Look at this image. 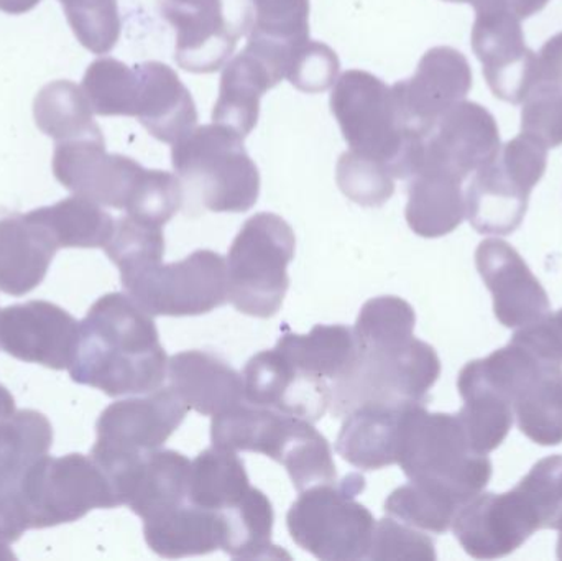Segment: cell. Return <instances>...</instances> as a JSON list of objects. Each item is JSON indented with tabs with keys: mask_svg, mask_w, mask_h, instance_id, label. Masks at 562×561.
I'll use <instances>...</instances> for the list:
<instances>
[{
	"mask_svg": "<svg viewBox=\"0 0 562 561\" xmlns=\"http://www.w3.org/2000/svg\"><path fill=\"white\" fill-rule=\"evenodd\" d=\"M78 384L109 397L150 394L164 385L168 356L154 316L127 293H108L79 323L75 361L68 369Z\"/></svg>",
	"mask_w": 562,
	"mask_h": 561,
	"instance_id": "obj_1",
	"label": "cell"
},
{
	"mask_svg": "<svg viewBox=\"0 0 562 561\" xmlns=\"http://www.w3.org/2000/svg\"><path fill=\"white\" fill-rule=\"evenodd\" d=\"M53 173L78 197L161 227L183 206L177 175L147 170L134 158L108 154L104 137L58 142Z\"/></svg>",
	"mask_w": 562,
	"mask_h": 561,
	"instance_id": "obj_2",
	"label": "cell"
},
{
	"mask_svg": "<svg viewBox=\"0 0 562 561\" xmlns=\"http://www.w3.org/2000/svg\"><path fill=\"white\" fill-rule=\"evenodd\" d=\"M396 464L413 483L454 497L462 507L487 487L492 463L469 445L458 414H431L406 405L400 420Z\"/></svg>",
	"mask_w": 562,
	"mask_h": 561,
	"instance_id": "obj_3",
	"label": "cell"
},
{
	"mask_svg": "<svg viewBox=\"0 0 562 561\" xmlns=\"http://www.w3.org/2000/svg\"><path fill=\"white\" fill-rule=\"evenodd\" d=\"M171 147L188 211L246 213L260 197V173L244 137L223 124L194 127Z\"/></svg>",
	"mask_w": 562,
	"mask_h": 561,
	"instance_id": "obj_4",
	"label": "cell"
},
{
	"mask_svg": "<svg viewBox=\"0 0 562 561\" xmlns=\"http://www.w3.org/2000/svg\"><path fill=\"white\" fill-rule=\"evenodd\" d=\"M329 104L353 154L379 161L400 180L419 170L425 137L405 127L392 88L382 79L349 69L334 82Z\"/></svg>",
	"mask_w": 562,
	"mask_h": 561,
	"instance_id": "obj_5",
	"label": "cell"
},
{
	"mask_svg": "<svg viewBox=\"0 0 562 561\" xmlns=\"http://www.w3.org/2000/svg\"><path fill=\"white\" fill-rule=\"evenodd\" d=\"M213 447L266 455L286 470L297 493L337 481L329 441L313 422L243 404L213 417Z\"/></svg>",
	"mask_w": 562,
	"mask_h": 561,
	"instance_id": "obj_6",
	"label": "cell"
},
{
	"mask_svg": "<svg viewBox=\"0 0 562 561\" xmlns=\"http://www.w3.org/2000/svg\"><path fill=\"white\" fill-rule=\"evenodd\" d=\"M357 336V335H356ZM352 372L330 385L329 411L342 418L363 404H426L441 375L431 345L412 336L360 338Z\"/></svg>",
	"mask_w": 562,
	"mask_h": 561,
	"instance_id": "obj_7",
	"label": "cell"
},
{
	"mask_svg": "<svg viewBox=\"0 0 562 561\" xmlns=\"http://www.w3.org/2000/svg\"><path fill=\"white\" fill-rule=\"evenodd\" d=\"M363 490L366 478L352 473L344 480L300 493L286 514L288 532L293 542L317 560L369 559L376 520L357 501Z\"/></svg>",
	"mask_w": 562,
	"mask_h": 561,
	"instance_id": "obj_8",
	"label": "cell"
},
{
	"mask_svg": "<svg viewBox=\"0 0 562 561\" xmlns=\"http://www.w3.org/2000/svg\"><path fill=\"white\" fill-rule=\"evenodd\" d=\"M293 227L276 213H257L240 227L227 254L229 302L237 312L254 318L279 313L294 259Z\"/></svg>",
	"mask_w": 562,
	"mask_h": 561,
	"instance_id": "obj_9",
	"label": "cell"
},
{
	"mask_svg": "<svg viewBox=\"0 0 562 561\" xmlns=\"http://www.w3.org/2000/svg\"><path fill=\"white\" fill-rule=\"evenodd\" d=\"M19 503L29 530L76 523L91 510L121 506L108 474L85 455L40 458L20 484Z\"/></svg>",
	"mask_w": 562,
	"mask_h": 561,
	"instance_id": "obj_10",
	"label": "cell"
},
{
	"mask_svg": "<svg viewBox=\"0 0 562 561\" xmlns=\"http://www.w3.org/2000/svg\"><path fill=\"white\" fill-rule=\"evenodd\" d=\"M548 167V148L525 135L507 142L474 171L465 191V217L479 234L508 236L524 223L531 191Z\"/></svg>",
	"mask_w": 562,
	"mask_h": 561,
	"instance_id": "obj_11",
	"label": "cell"
},
{
	"mask_svg": "<svg viewBox=\"0 0 562 561\" xmlns=\"http://www.w3.org/2000/svg\"><path fill=\"white\" fill-rule=\"evenodd\" d=\"M125 293L151 316L206 315L229 302L227 262L210 249L180 262L154 263L121 273Z\"/></svg>",
	"mask_w": 562,
	"mask_h": 561,
	"instance_id": "obj_12",
	"label": "cell"
},
{
	"mask_svg": "<svg viewBox=\"0 0 562 561\" xmlns=\"http://www.w3.org/2000/svg\"><path fill=\"white\" fill-rule=\"evenodd\" d=\"M479 362L492 388L510 401L525 437L541 447L562 444V366L540 361L512 341Z\"/></svg>",
	"mask_w": 562,
	"mask_h": 561,
	"instance_id": "obj_13",
	"label": "cell"
},
{
	"mask_svg": "<svg viewBox=\"0 0 562 561\" xmlns=\"http://www.w3.org/2000/svg\"><path fill=\"white\" fill-rule=\"evenodd\" d=\"M160 13L177 33L175 61L196 75L223 69L252 26L250 0H160Z\"/></svg>",
	"mask_w": 562,
	"mask_h": 561,
	"instance_id": "obj_14",
	"label": "cell"
},
{
	"mask_svg": "<svg viewBox=\"0 0 562 561\" xmlns=\"http://www.w3.org/2000/svg\"><path fill=\"white\" fill-rule=\"evenodd\" d=\"M188 412L171 388L115 402L99 417L91 457L95 461L127 460L158 450L180 428Z\"/></svg>",
	"mask_w": 562,
	"mask_h": 561,
	"instance_id": "obj_15",
	"label": "cell"
},
{
	"mask_svg": "<svg viewBox=\"0 0 562 561\" xmlns=\"http://www.w3.org/2000/svg\"><path fill=\"white\" fill-rule=\"evenodd\" d=\"M472 88L468 58L451 46H435L419 59L415 75L392 86L400 117L408 131L426 137L439 117Z\"/></svg>",
	"mask_w": 562,
	"mask_h": 561,
	"instance_id": "obj_16",
	"label": "cell"
},
{
	"mask_svg": "<svg viewBox=\"0 0 562 561\" xmlns=\"http://www.w3.org/2000/svg\"><path fill=\"white\" fill-rule=\"evenodd\" d=\"M451 529L472 559L495 560L517 552L541 527L533 507L514 487L479 494L456 514Z\"/></svg>",
	"mask_w": 562,
	"mask_h": 561,
	"instance_id": "obj_17",
	"label": "cell"
},
{
	"mask_svg": "<svg viewBox=\"0 0 562 561\" xmlns=\"http://www.w3.org/2000/svg\"><path fill=\"white\" fill-rule=\"evenodd\" d=\"M501 148L494 115L484 105L464 99L448 109L426 135L419 170L436 168L464 181L494 160Z\"/></svg>",
	"mask_w": 562,
	"mask_h": 561,
	"instance_id": "obj_18",
	"label": "cell"
},
{
	"mask_svg": "<svg viewBox=\"0 0 562 561\" xmlns=\"http://www.w3.org/2000/svg\"><path fill=\"white\" fill-rule=\"evenodd\" d=\"M78 333L79 323L55 303L35 300L0 312V348L30 364L71 368Z\"/></svg>",
	"mask_w": 562,
	"mask_h": 561,
	"instance_id": "obj_19",
	"label": "cell"
},
{
	"mask_svg": "<svg viewBox=\"0 0 562 561\" xmlns=\"http://www.w3.org/2000/svg\"><path fill=\"white\" fill-rule=\"evenodd\" d=\"M472 48L484 65L495 98L512 104L525 101L537 79V53L528 48L521 20L508 13H475Z\"/></svg>",
	"mask_w": 562,
	"mask_h": 561,
	"instance_id": "obj_20",
	"label": "cell"
},
{
	"mask_svg": "<svg viewBox=\"0 0 562 561\" xmlns=\"http://www.w3.org/2000/svg\"><path fill=\"white\" fill-rule=\"evenodd\" d=\"M475 266L494 296V312L507 328H524L550 313V296L517 249L502 239H485Z\"/></svg>",
	"mask_w": 562,
	"mask_h": 561,
	"instance_id": "obj_21",
	"label": "cell"
},
{
	"mask_svg": "<svg viewBox=\"0 0 562 561\" xmlns=\"http://www.w3.org/2000/svg\"><path fill=\"white\" fill-rule=\"evenodd\" d=\"M246 402L317 422L330 405V384L294 368L276 348L254 356L244 369Z\"/></svg>",
	"mask_w": 562,
	"mask_h": 561,
	"instance_id": "obj_22",
	"label": "cell"
},
{
	"mask_svg": "<svg viewBox=\"0 0 562 561\" xmlns=\"http://www.w3.org/2000/svg\"><path fill=\"white\" fill-rule=\"evenodd\" d=\"M191 461L180 451H148L111 476L121 506L142 520L160 516L188 501Z\"/></svg>",
	"mask_w": 562,
	"mask_h": 561,
	"instance_id": "obj_23",
	"label": "cell"
},
{
	"mask_svg": "<svg viewBox=\"0 0 562 561\" xmlns=\"http://www.w3.org/2000/svg\"><path fill=\"white\" fill-rule=\"evenodd\" d=\"M284 79V63L247 43L224 65L213 121L239 132L244 138L259 122L260 99Z\"/></svg>",
	"mask_w": 562,
	"mask_h": 561,
	"instance_id": "obj_24",
	"label": "cell"
},
{
	"mask_svg": "<svg viewBox=\"0 0 562 561\" xmlns=\"http://www.w3.org/2000/svg\"><path fill=\"white\" fill-rule=\"evenodd\" d=\"M170 388L190 411L216 417L246 404L244 378L213 352L191 349L168 359Z\"/></svg>",
	"mask_w": 562,
	"mask_h": 561,
	"instance_id": "obj_25",
	"label": "cell"
},
{
	"mask_svg": "<svg viewBox=\"0 0 562 561\" xmlns=\"http://www.w3.org/2000/svg\"><path fill=\"white\" fill-rule=\"evenodd\" d=\"M138 75L135 115L148 134L175 144L198 124L196 104L190 89L173 68L161 61L135 65Z\"/></svg>",
	"mask_w": 562,
	"mask_h": 561,
	"instance_id": "obj_26",
	"label": "cell"
},
{
	"mask_svg": "<svg viewBox=\"0 0 562 561\" xmlns=\"http://www.w3.org/2000/svg\"><path fill=\"white\" fill-rule=\"evenodd\" d=\"M58 247L26 214H0V290L22 296L40 285Z\"/></svg>",
	"mask_w": 562,
	"mask_h": 561,
	"instance_id": "obj_27",
	"label": "cell"
},
{
	"mask_svg": "<svg viewBox=\"0 0 562 561\" xmlns=\"http://www.w3.org/2000/svg\"><path fill=\"white\" fill-rule=\"evenodd\" d=\"M405 407L363 404L353 408L346 415L337 437V455L362 471H376L396 464L400 420Z\"/></svg>",
	"mask_w": 562,
	"mask_h": 561,
	"instance_id": "obj_28",
	"label": "cell"
},
{
	"mask_svg": "<svg viewBox=\"0 0 562 561\" xmlns=\"http://www.w3.org/2000/svg\"><path fill=\"white\" fill-rule=\"evenodd\" d=\"M226 523L223 514L201 509L190 501L160 516L144 520L145 542L164 559L207 556L224 549Z\"/></svg>",
	"mask_w": 562,
	"mask_h": 561,
	"instance_id": "obj_29",
	"label": "cell"
},
{
	"mask_svg": "<svg viewBox=\"0 0 562 561\" xmlns=\"http://www.w3.org/2000/svg\"><path fill=\"white\" fill-rule=\"evenodd\" d=\"M276 349L304 374L330 385L346 379L359 358L356 332L344 325H316L307 335L284 328Z\"/></svg>",
	"mask_w": 562,
	"mask_h": 561,
	"instance_id": "obj_30",
	"label": "cell"
},
{
	"mask_svg": "<svg viewBox=\"0 0 562 561\" xmlns=\"http://www.w3.org/2000/svg\"><path fill=\"white\" fill-rule=\"evenodd\" d=\"M409 229L426 239L451 234L465 220V194L461 178L423 168L409 178L405 210Z\"/></svg>",
	"mask_w": 562,
	"mask_h": 561,
	"instance_id": "obj_31",
	"label": "cell"
},
{
	"mask_svg": "<svg viewBox=\"0 0 562 561\" xmlns=\"http://www.w3.org/2000/svg\"><path fill=\"white\" fill-rule=\"evenodd\" d=\"M458 389L464 401V407L458 415L472 450L479 455L497 450L514 425L510 402L482 378L474 361L462 369Z\"/></svg>",
	"mask_w": 562,
	"mask_h": 561,
	"instance_id": "obj_32",
	"label": "cell"
},
{
	"mask_svg": "<svg viewBox=\"0 0 562 561\" xmlns=\"http://www.w3.org/2000/svg\"><path fill=\"white\" fill-rule=\"evenodd\" d=\"M52 444V424L40 412H13L0 420V501L19 500L23 478Z\"/></svg>",
	"mask_w": 562,
	"mask_h": 561,
	"instance_id": "obj_33",
	"label": "cell"
},
{
	"mask_svg": "<svg viewBox=\"0 0 562 561\" xmlns=\"http://www.w3.org/2000/svg\"><path fill=\"white\" fill-rule=\"evenodd\" d=\"M26 216L46 231L58 250L104 249L115 226L114 217L101 204L78 194L30 211Z\"/></svg>",
	"mask_w": 562,
	"mask_h": 561,
	"instance_id": "obj_34",
	"label": "cell"
},
{
	"mask_svg": "<svg viewBox=\"0 0 562 561\" xmlns=\"http://www.w3.org/2000/svg\"><path fill=\"white\" fill-rule=\"evenodd\" d=\"M250 487L246 464L236 451L207 448L191 461L188 501L201 509L214 513L233 509Z\"/></svg>",
	"mask_w": 562,
	"mask_h": 561,
	"instance_id": "obj_35",
	"label": "cell"
},
{
	"mask_svg": "<svg viewBox=\"0 0 562 561\" xmlns=\"http://www.w3.org/2000/svg\"><path fill=\"white\" fill-rule=\"evenodd\" d=\"M226 543L224 552L233 559H291L288 553L273 546V513L269 496L250 487L247 496L233 509L224 510Z\"/></svg>",
	"mask_w": 562,
	"mask_h": 561,
	"instance_id": "obj_36",
	"label": "cell"
},
{
	"mask_svg": "<svg viewBox=\"0 0 562 561\" xmlns=\"http://www.w3.org/2000/svg\"><path fill=\"white\" fill-rule=\"evenodd\" d=\"M82 88L71 81H53L36 94L33 115L43 134L56 142L104 137Z\"/></svg>",
	"mask_w": 562,
	"mask_h": 561,
	"instance_id": "obj_37",
	"label": "cell"
},
{
	"mask_svg": "<svg viewBox=\"0 0 562 561\" xmlns=\"http://www.w3.org/2000/svg\"><path fill=\"white\" fill-rule=\"evenodd\" d=\"M252 26L249 43L267 46L290 59L310 40V0H250Z\"/></svg>",
	"mask_w": 562,
	"mask_h": 561,
	"instance_id": "obj_38",
	"label": "cell"
},
{
	"mask_svg": "<svg viewBox=\"0 0 562 561\" xmlns=\"http://www.w3.org/2000/svg\"><path fill=\"white\" fill-rule=\"evenodd\" d=\"M461 509V504L449 494L413 481L393 491L385 501V513L390 517L436 536L451 529L456 514Z\"/></svg>",
	"mask_w": 562,
	"mask_h": 561,
	"instance_id": "obj_39",
	"label": "cell"
},
{
	"mask_svg": "<svg viewBox=\"0 0 562 561\" xmlns=\"http://www.w3.org/2000/svg\"><path fill=\"white\" fill-rule=\"evenodd\" d=\"M82 91L98 115H135L137 69L115 58H99L89 65L82 78Z\"/></svg>",
	"mask_w": 562,
	"mask_h": 561,
	"instance_id": "obj_40",
	"label": "cell"
},
{
	"mask_svg": "<svg viewBox=\"0 0 562 561\" xmlns=\"http://www.w3.org/2000/svg\"><path fill=\"white\" fill-rule=\"evenodd\" d=\"M105 254L122 272L160 263L165 256V236L161 226L124 216L115 221Z\"/></svg>",
	"mask_w": 562,
	"mask_h": 561,
	"instance_id": "obj_41",
	"label": "cell"
},
{
	"mask_svg": "<svg viewBox=\"0 0 562 561\" xmlns=\"http://www.w3.org/2000/svg\"><path fill=\"white\" fill-rule=\"evenodd\" d=\"M66 19L85 48L95 55L114 49L121 38L117 0H59Z\"/></svg>",
	"mask_w": 562,
	"mask_h": 561,
	"instance_id": "obj_42",
	"label": "cell"
},
{
	"mask_svg": "<svg viewBox=\"0 0 562 561\" xmlns=\"http://www.w3.org/2000/svg\"><path fill=\"white\" fill-rule=\"evenodd\" d=\"M395 178L379 161L360 157L352 150L344 152L337 161L336 181L344 194L353 203L379 207L395 193Z\"/></svg>",
	"mask_w": 562,
	"mask_h": 561,
	"instance_id": "obj_43",
	"label": "cell"
},
{
	"mask_svg": "<svg viewBox=\"0 0 562 561\" xmlns=\"http://www.w3.org/2000/svg\"><path fill=\"white\" fill-rule=\"evenodd\" d=\"M517 490L533 507L541 530L562 529V457L538 461L530 473L518 483Z\"/></svg>",
	"mask_w": 562,
	"mask_h": 561,
	"instance_id": "obj_44",
	"label": "cell"
},
{
	"mask_svg": "<svg viewBox=\"0 0 562 561\" xmlns=\"http://www.w3.org/2000/svg\"><path fill=\"white\" fill-rule=\"evenodd\" d=\"M339 68V58L330 46L323 42L307 40L291 53L284 78L297 91L317 94L334 86Z\"/></svg>",
	"mask_w": 562,
	"mask_h": 561,
	"instance_id": "obj_45",
	"label": "cell"
},
{
	"mask_svg": "<svg viewBox=\"0 0 562 561\" xmlns=\"http://www.w3.org/2000/svg\"><path fill=\"white\" fill-rule=\"evenodd\" d=\"M521 135L544 148L562 145V91L537 85L525 98L521 109Z\"/></svg>",
	"mask_w": 562,
	"mask_h": 561,
	"instance_id": "obj_46",
	"label": "cell"
},
{
	"mask_svg": "<svg viewBox=\"0 0 562 561\" xmlns=\"http://www.w3.org/2000/svg\"><path fill=\"white\" fill-rule=\"evenodd\" d=\"M369 559L435 561V542L423 530L389 516L376 523Z\"/></svg>",
	"mask_w": 562,
	"mask_h": 561,
	"instance_id": "obj_47",
	"label": "cell"
},
{
	"mask_svg": "<svg viewBox=\"0 0 562 561\" xmlns=\"http://www.w3.org/2000/svg\"><path fill=\"white\" fill-rule=\"evenodd\" d=\"M512 343L527 349L540 361L562 366V308L518 329Z\"/></svg>",
	"mask_w": 562,
	"mask_h": 561,
	"instance_id": "obj_48",
	"label": "cell"
},
{
	"mask_svg": "<svg viewBox=\"0 0 562 561\" xmlns=\"http://www.w3.org/2000/svg\"><path fill=\"white\" fill-rule=\"evenodd\" d=\"M537 85L562 91V32L551 36L537 55Z\"/></svg>",
	"mask_w": 562,
	"mask_h": 561,
	"instance_id": "obj_49",
	"label": "cell"
},
{
	"mask_svg": "<svg viewBox=\"0 0 562 561\" xmlns=\"http://www.w3.org/2000/svg\"><path fill=\"white\" fill-rule=\"evenodd\" d=\"M550 0H456L471 3L475 13H508L518 20H527L540 13Z\"/></svg>",
	"mask_w": 562,
	"mask_h": 561,
	"instance_id": "obj_50",
	"label": "cell"
},
{
	"mask_svg": "<svg viewBox=\"0 0 562 561\" xmlns=\"http://www.w3.org/2000/svg\"><path fill=\"white\" fill-rule=\"evenodd\" d=\"M42 0H0V10L10 15H22L35 9Z\"/></svg>",
	"mask_w": 562,
	"mask_h": 561,
	"instance_id": "obj_51",
	"label": "cell"
},
{
	"mask_svg": "<svg viewBox=\"0 0 562 561\" xmlns=\"http://www.w3.org/2000/svg\"><path fill=\"white\" fill-rule=\"evenodd\" d=\"M13 412H15V401H13L12 394L3 385H0V420L9 417Z\"/></svg>",
	"mask_w": 562,
	"mask_h": 561,
	"instance_id": "obj_52",
	"label": "cell"
},
{
	"mask_svg": "<svg viewBox=\"0 0 562 561\" xmlns=\"http://www.w3.org/2000/svg\"><path fill=\"white\" fill-rule=\"evenodd\" d=\"M558 559L562 560V529L560 540H558Z\"/></svg>",
	"mask_w": 562,
	"mask_h": 561,
	"instance_id": "obj_53",
	"label": "cell"
},
{
	"mask_svg": "<svg viewBox=\"0 0 562 561\" xmlns=\"http://www.w3.org/2000/svg\"><path fill=\"white\" fill-rule=\"evenodd\" d=\"M445 2H456V0H445Z\"/></svg>",
	"mask_w": 562,
	"mask_h": 561,
	"instance_id": "obj_54",
	"label": "cell"
}]
</instances>
